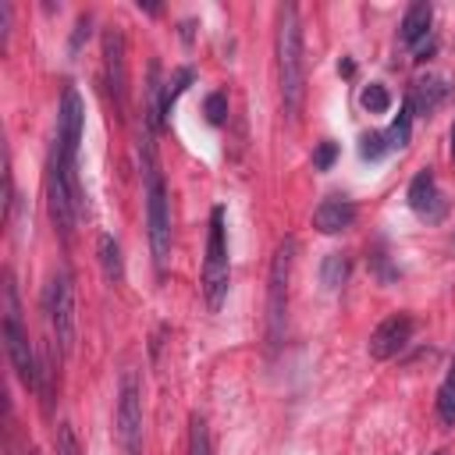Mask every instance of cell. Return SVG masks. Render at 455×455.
I'll list each match as a JSON object with an SVG mask.
<instances>
[{
    "label": "cell",
    "instance_id": "1",
    "mask_svg": "<svg viewBox=\"0 0 455 455\" xmlns=\"http://www.w3.org/2000/svg\"><path fill=\"white\" fill-rule=\"evenodd\" d=\"M139 160H142V192H146L149 252H153L156 270H164V267H167V256H171V203H167V185H164L160 160H156V146H153V128L142 132Z\"/></svg>",
    "mask_w": 455,
    "mask_h": 455
},
{
    "label": "cell",
    "instance_id": "2",
    "mask_svg": "<svg viewBox=\"0 0 455 455\" xmlns=\"http://www.w3.org/2000/svg\"><path fill=\"white\" fill-rule=\"evenodd\" d=\"M306 78V64H302V25H299V11L295 4H281L277 7V82H281V103L284 114L295 121L299 107H302V85Z\"/></svg>",
    "mask_w": 455,
    "mask_h": 455
},
{
    "label": "cell",
    "instance_id": "3",
    "mask_svg": "<svg viewBox=\"0 0 455 455\" xmlns=\"http://www.w3.org/2000/svg\"><path fill=\"white\" fill-rule=\"evenodd\" d=\"M46 199H50V217L53 224L71 235L75 220L82 213V192H78V178H75V160H68L57 146L50 149V167H46Z\"/></svg>",
    "mask_w": 455,
    "mask_h": 455
},
{
    "label": "cell",
    "instance_id": "4",
    "mask_svg": "<svg viewBox=\"0 0 455 455\" xmlns=\"http://www.w3.org/2000/svg\"><path fill=\"white\" fill-rule=\"evenodd\" d=\"M4 348H7V359L18 373V380L25 387H39V366H36L28 334L21 327V306H18V288H14L11 274L4 277Z\"/></svg>",
    "mask_w": 455,
    "mask_h": 455
},
{
    "label": "cell",
    "instance_id": "5",
    "mask_svg": "<svg viewBox=\"0 0 455 455\" xmlns=\"http://www.w3.org/2000/svg\"><path fill=\"white\" fill-rule=\"evenodd\" d=\"M224 210L213 206L210 213V231H206V259H203V295L210 309H220L228 299V277H231V263H228V235H224Z\"/></svg>",
    "mask_w": 455,
    "mask_h": 455
},
{
    "label": "cell",
    "instance_id": "6",
    "mask_svg": "<svg viewBox=\"0 0 455 455\" xmlns=\"http://www.w3.org/2000/svg\"><path fill=\"white\" fill-rule=\"evenodd\" d=\"M291 256H295V238H284L270 259V277H267V341L270 348L281 345L284 338V309H288V277H291Z\"/></svg>",
    "mask_w": 455,
    "mask_h": 455
},
{
    "label": "cell",
    "instance_id": "7",
    "mask_svg": "<svg viewBox=\"0 0 455 455\" xmlns=\"http://www.w3.org/2000/svg\"><path fill=\"white\" fill-rule=\"evenodd\" d=\"M46 313H50V327H53V338L64 352L75 348V327H78V316H75V284H71V274L68 270H57L46 284Z\"/></svg>",
    "mask_w": 455,
    "mask_h": 455
},
{
    "label": "cell",
    "instance_id": "8",
    "mask_svg": "<svg viewBox=\"0 0 455 455\" xmlns=\"http://www.w3.org/2000/svg\"><path fill=\"white\" fill-rule=\"evenodd\" d=\"M117 437H121V448L128 455H139V448H142V387H139V373L135 370L121 373V387H117Z\"/></svg>",
    "mask_w": 455,
    "mask_h": 455
},
{
    "label": "cell",
    "instance_id": "9",
    "mask_svg": "<svg viewBox=\"0 0 455 455\" xmlns=\"http://www.w3.org/2000/svg\"><path fill=\"white\" fill-rule=\"evenodd\" d=\"M103 75H107V89L114 96V107L124 110V103H128V60H124V32L117 25H110L103 32Z\"/></svg>",
    "mask_w": 455,
    "mask_h": 455
},
{
    "label": "cell",
    "instance_id": "10",
    "mask_svg": "<svg viewBox=\"0 0 455 455\" xmlns=\"http://www.w3.org/2000/svg\"><path fill=\"white\" fill-rule=\"evenodd\" d=\"M82 124H85L82 96H78V89H75V85H68V89H64V96H60V110H57V142H53L68 160H75V153H78Z\"/></svg>",
    "mask_w": 455,
    "mask_h": 455
},
{
    "label": "cell",
    "instance_id": "11",
    "mask_svg": "<svg viewBox=\"0 0 455 455\" xmlns=\"http://www.w3.org/2000/svg\"><path fill=\"white\" fill-rule=\"evenodd\" d=\"M412 316H405V313H395V316H387V320H380L377 327H373V334H370V355L373 359H391V355H398L405 345H409V338H412Z\"/></svg>",
    "mask_w": 455,
    "mask_h": 455
},
{
    "label": "cell",
    "instance_id": "12",
    "mask_svg": "<svg viewBox=\"0 0 455 455\" xmlns=\"http://www.w3.org/2000/svg\"><path fill=\"white\" fill-rule=\"evenodd\" d=\"M409 206H412L416 217H423L427 224L444 220L448 203H444V196H441V188H437V178H434L430 171H419V174L409 181Z\"/></svg>",
    "mask_w": 455,
    "mask_h": 455
},
{
    "label": "cell",
    "instance_id": "13",
    "mask_svg": "<svg viewBox=\"0 0 455 455\" xmlns=\"http://www.w3.org/2000/svg\"><path fill=\"white\" fill-rule=\"evenodd\" d=\"M352 220H355V206H352V199H345V196H327V199L313 210V228L323 231V235L345 231V228H352Z\"/></svg>",
    "mask_w": 455,
    "mask_h": 455
},
{
    "label": "cell",
    "instance_id": "14",
    "mask_svg": "<svg viewBox=\"0 0 455 455\" xmlns=\"http://www.w3.org/2000/svg\"><path fill=\"white\" fill-rule=\"evenodd\" d=\"M430 21H434V7L427 0H416L405 7V18H402V28H398V39L402 46H419L430 32Z\"/></svg>",
    "mask_w": 455,
    "mask_h": 455
},
{
    "label": "cell",
    "instance_id": "15",
    "mask_svg": "<svg viewBox=\"0 0 455 455\" xmlns=\"http://www.w3.org/2000/svg\"><path fill=\"white\" fill-rule=\"evenodd\" d=\"M448 96V85H444V78H437V75H427V78H416L412 82V96L405 100L412 110H419V114H430L441 100Z\"/></svg>",
    "mask_w": 455,
    "mask_h": 455
},
{
    "label": "cell",
    "instance_id": "16",
    "mask_svg": "<svg viewBox=\"0 0 455 455\" xmlns=\"http://www.w3.org/2000/svg\"><path fill=\"white\" fill-rule=\"evenodd\" d=\"M348 270H352V263H348L345 252H327L323 263H320V281H323V288H327V291H338V288L348 281Z\"/></svg>",
    "mask_w": 455,
    "mask_h": 455
},
{
    "label": "cell",
    "instance_id": "17",
    "mask_svg": "<svg viewBox=\"0 0 455 455\" xmlns=\"http://www.w3.org/2000/svg\"><path fill=\"white\" fill-rule=\"evenodd\" d=\"M409 139H412V107H409V103H402L398 117H395V121H391V128L384 132V142H387V149H405V146H409Z\"/></svg>",
    "mask_w": 455,
    "mask_h": 455
},
{
    "label": "cell",
    "instance_id": "18",
    "mask_svg": "<svg viewBox=\"0 0 455 455\" xmlns=\"http://www.w3.org/2000/svg\"><path fill=\"white\" fill-rule=\"evenodd\" d=\"M100 263H103L107 281H121L124 267H121V245L114 242V235H100Z\"/></svg>",
    "mask_w": 455,
    "mask_h": 455
},
{
    "label": "cell",
    "instance_id": "19",
    "mask_svg": "<svg viewBox=\"0 0 455 455\" xmlns=\"http://www.w3.org/2000/svg\"><path fill=\"white\" fill-rule=\"evenodd\" d=\"M437 416L444 427H455V366L448 370L441 391H437Z\"/></svg>",
    "mask_w": 455,
    "mask_h": 455
},
{
    "label": "cell",
    "instance_id": "20",
    "mask_svg": "<svg viewBox=\"0 0 455 455\" xmlns=\"http://www.w3.org/2000/svg\"><path fill=\"white\" fill-rule=\"evenodd\" d=\"M192 78H196V75H192V68H178V71L167 78V85H164V117L171 114V107L178 103V96L192 85Z\"/></svg>",
    "mask_w": 455,
    "mask_h": 455
},
{
    "label": "cell",
    "instance_id": "21",
    "mask_svg": "<svg viewBox=\"0 0 455 455\" xmlns=\"http://www.w3.org/2000/svg\"><path fill=\"white\" fill-rule=\"evenodd\" d=\"M359 100H363V107H366L370 114H387V110H391V92H387L380 82H370Z\"/></svg>",
    "mask_w": 455,
    "mask_h": 455
},
{
    "label": "cell",
    "instance_id": "22",
    "mask_svg": "<svg viewBox=\"0 0 455 455\" xmlns=\"http://www.w3.org/2000/svg\"><path fill=\"white\" fill-rule=\"evenodd\" d=\"M188 455H210V430L203 416L188 419Z\"/></svg>",
    "mask_w": 455,
    "mask_h": 455
},
{
    "label": "cell",
    "instance_id": "23",
    "mask_svg": "<svg viewBox=\"0 0 455 455\" xmlns=\"http://www.w3.org/2000/svg\"><path fill=\"white\" fill-rule=\"evenodd\" d=\"M387 153V142H384V132H366L359 139V156L363 160H380Z\"/></svg>",
    "mask_w": 455,
    "mask_h": 455
},
{
    "label": "cell",
    "instance_id": "24",
    "mask_svg": "<svg viewBox=\"0 0 455 455\" xmlns=\"http://www.w3.org/2000/svg\"><path fill=\"white\" fill-rule=\"evenodd\" d=\"M203 114H206L210 124H220L224 114H228V96H224V92H210V96L203 100Z\"/></svg>",
    "mask_w": 455,
    "mask_h": 455
},
{
    "label": "cell",
    "instance_id": "25",
    "mask_svg": "<svg viewBox=\"0 0 455 455\" xmlns=\"http://www.w3.org/2000/svg\"><path fill=\"white\" fill-rule=\"evenodd\" d=\"M53 444H57V455H82L78 451V437L68 423H57V434H53Z\"/></svg>",
    "mask_w": 455,
    "mask_h": 455
},
{
    "label": "cell",
    "instance_id": "26",
    "mask_svg": "<svg viewBox=\"0 0 455 455\" xmlns=\"http://www.w3.org/2000/svg\"><path fill=\"white\" fill-rule=\"evenodd\" d=\"M334 160H338V146H334L331 139H323V142L313 149V167H316V171H331Z\"/></svg>",
    "mask_w": 455,
    "mask_h": 455
},
{
    "label": "cell",
    "instance_id": "27",
    "mask_svg": "<svg viewBox=\"0 0 455 455\" xmlns=\"http://www.w3.org/2000/svg\"><path fill=\"white\" fill-rule=\"evenodd\" d=\"M82 36H89V14H82V18H78V25H75V36H71V53L82 46Z\"/></svg>",
    "mask_w": 455,
    "mask_h": 455
},
{
    "label": "cell",
    "instance_id": "28",
    "mask_svg": "<svg viewBox=\"0 0 455 455\" xmlns=\"http://www.w3.org/2000/svg\"><path fill=\"white\" fill-rule=\"evenodd\" d=\"M338 71H341V75H352V71H355V64H352V60H341V64H338Z\"/></svg>",
    "mask_w": 455,
    "mask_h": 455
},
{
    "label": "cell",
    "instance_id": "29",
    "mask_svg": "<svg viewBox=\"0 0 455 455\" xmlns=\"http://www.w3.org/2000/svg\"><path fill=\"white\" fill-rule=\"evenodd\" d=\"M451 156H455V128H451Z\"/></svg>",
    "mask_w": 455,
    "mask_h": 455
},
{
    "label": "cell",
    "instance_id": "30",
    "mask_svg": "<svg viewBox=\"0 0 455 455\" xmlns=\"http://www.w3.org/2000/svg\"><path fill=\"white\" fill-rule=\"evenodd\" d=\"M28 455H39V451H36V448H32V451H28Z\"/></svg>",
    "mask_w": 455,
    "mask_h": 455
}]
</instances>
